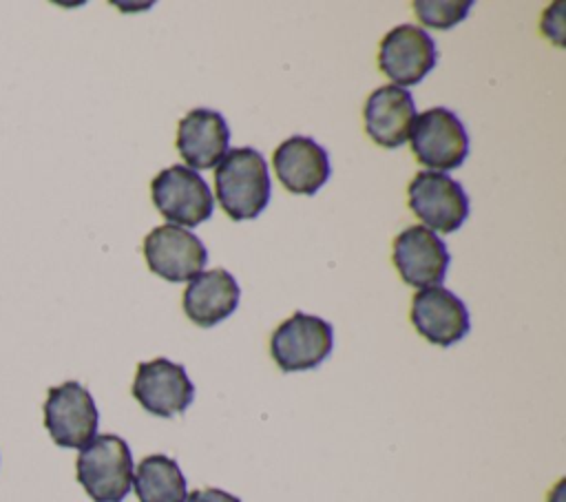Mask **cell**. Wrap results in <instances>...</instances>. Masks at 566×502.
Here are the masks:
<instances>
[{"label": "cell", "mask_w": 566, "mask_h": 502, "mask_svg": "<svg viewBox=\"0 0 566 502\" xmlns=\"http://www.w3.org/2000/svg\"><path fill=\"white\" fill-rule=\"evenodd\" d=\"M409 316L416 332L438 347H451L469 332L467 305L442 285L418 290Z\"/></svg>", "instance_id": "8fae6325"}, {"label": "cell", "mask_w": 566, "mask_h": 502, "mask_svg": "<svg viewBox=\"0 0 566 502\" xmlns=\"http://www.w3.org/2000/svg\"><path fill=\"white\" fill-rule=\"evenodd\" d=\"M394 265L411 287H431L440 283L449 268V250L440 237L424 228L411 226L394 239Z\"/></svg>", "instance_id": "7c38bea8"}, {"label": "cell", "mask_w": 566, "mask_h": 502, "mask_svg": "<svg viewBox=\"0 0 566 502\" xmlns=\"http://www.w3.org/2000/svg\"><path fill=\"white\" fill-rule=\"evenodd\" d=\"M228 144L230 128L219 111L195 108L179 119L177 150L195 172L217 166L228 153Z\"/></svg>", "instance_id": "4fadbf2b"}, {"label": "cell", "mask_w": 566, "mask_h": 502, "mask_svg": "<svg viewBox=\"0 0 566 502\" xmlns=\"http://www.w3.org/2000/svg\"><path fill=\"white\" fill-rule=\"evenodd\" d=\"M150 192L164 219H168L172 226L177 223L179 228H195L203 223L210 219L214 208V199L206 179L181 164L159 170L150 184Z\"/></svg>", "instance_id": "5b68a950"}, {"label": "cell", "mask_w": 566, "mask_h": 502, "mask_svg": "<svg viewBox=\"0 0 566 502\" xmlns=\"http://www.w3.org/2000/svg\"><path fill=\"white\" fill-rule=\"evenodd\" d=\"M409 208L429 230L455 232L469 217V197L462 186L436 170H420L409 188Z\"/></svg>", "instance_id": "52a82bcc"}, {"label": "cell", "mask_w": 566, "mask_h": 502, "mask_svg": "<svg viewBox=\"0 0 566 502\" xmlns=\"http://www.w3.org/2000/svg\"><path fill=\"white\" fill-rule=\"evenodd\" d=\"M148 268L166 281H190L208 261V250L190 230L166 223L150 230L144 239Z\"/></svg>", "instance_id": "9c48e42d"}, {"label": "cell", "mask_w": 566, "mask_h": 502, "mask_svg": "<svg viewBox=\"0 0 566 502\" xmlns=\"http://www.w3.org/2000/svg\"><path fill=\"white\" fill-rule=\"evenodd\" d=\"M239 296L241 290L234 276L223 268H214L190 279L184 290V312L195 325L212 327L237 310Z\"/></svg>", "instance_id": "2e32d148"}, {"label": "cell", "mask_w": 566, "mask_h": 502, "mask_svg": "<svg viewBox=\"0 0 566 502\" xmlns=\"http://www.w3.org/2000/svg\"><path fill=\"white\" fill-rule=\"evenodd\" d=\"M334 347V327L325 318L294 312L270 336V354L283 372L318 367Z\"/></svg>", "instance_id": "277c9868"}, {"label": "cell", "mask_w": 566, "mask_h": 502, "mask_svg": "<svg viewBox=\"0 0 566 502\" xmlns=\"http://www.w3.org/2000/svg\"><path fill=\"white\" fill-rule=\"evenodd\" d=\"M133 396L148 414L170 418L188 409L195 398V385L181 365L168 358H153L137 365Z\"/></svg>", "instance_id": "ba28073f"}, {"label": "cell", "mask_w": 566, "mask_h": 502, "mask_svg": "<svg viewBox=\"0 0 566 502\" xmlns=\"http://www.w3.org/2000/svg\"><path fill=\"white\" fill-rule=\"evenodd\" d=\"M75 475L93 502H122L133 487V456L115 433L95 436L80 449Z\"/></svg>", "instance_id": "7a4b0ae2"}, {"label": "cell", "mask_w": 566, "mask_h": 502, "mask_svg": "<svg viewBox=\"0 0 566 502\" xmlns=\"http://www.w3.org/2000/svg\"><path fill=\"white\" fill-rule=\"evenodd\" d=\"M365 130L367 135L385 148L402 146L416 122L413 97L400 86H380L365 102Z\"/></svg>", "instance_id": "9a60e30c"}, {"label": "cell", "mask_w": 566, "mask_h": 502, "mask_svg": "<svg viewBox=\"0 0 566 502\" xmlns=\"http://www.w3.org/2000/svg\"><path fill=\"white\" fill-rule=\"evenodd\" d=\"M99 414L93 396L75 380L51 387L44 400V427L55 445L82 449L97 433Z\"/></svg>", "instance_id": "8992f818"}, {"label": "cell", "mask_w": 566, "mask_h": 502, "mask_svg": "<svg viewBox=\"0 0 566 502\" xmlns=\"http://www.w3.org/2000/svg\"><path fill=\"white\" fill-rule=\"evenodd\" d=\"M133 489L139 502H186V478L179 464L164 456H146L133 471Z\"/></svg>", "instance_id": "e0dca14e"}, {"label": "cell", "mask_w": 566, "mask_h": 502, "mask_svg": "<svg viewBox=\"0 0 566 502\" xmlns=\"http://www.w3.org/2000/svg\"><path fill=\"white\" fill-rule=\"evenodd\" d=\"M409 139L416 159L436 172L460 168L469 155V135L460 117L442 106L416 115Z\"/></svg>", "instance_id": "3957f363"}, {"label": "cell", "mask_w": 566, "mask_h": 502, "mask_svg": "<svg viewBox=\"0 0 566 502\" xmlns=\"http://www.w3.org/2000/svg\"><path fill=\"white\" fill-rule=\"evenodd\" d=\"M272 164L283 188L296 195H314L329 179L327 150L305 135L285 139L274 150Z\"/></svg>", "instance_id": "5bb4252c"}, {"label": "cell", "mask_w": 566, "mask_h": 502, "mask_svg": "<svg viewBox=\"0 0 566 502\" xmlns=\"http://www.w3.org/2000/svg\"><path fill=\"white\" fill-rule=\"evenodd\" d=\"M436 42L413 24L394 27L378 46L380 71L400 88L418 84L436 66Z\"/></svg>", "instance_id": "30bf717a"}, {"label": "cell", "mask_w": 566, "mask_h": 502, "mask_svg": "<svg viewBox=\"0 0 566 502\" xmlns=\"http://www.w3.org/2000/svg\"><path fill=\"white\" fill-rule=\"evenodd\" d=\"M186 502H241L237 495L221 491V489H197L190 495H186Z\"/></svg>", "instance_id": "d6986e66"}, {"label": "cell", "mask_w": 566, "mask_h": 502, "mask_svg": "<svg viewBox=\"0 0 566 502\" xmlns=\"http://www.w3.org/2000/svg\"><path fill=\"white\" fill-rule=\"evenodd\" d=\"M471 9V0H416L413 11L424 27L451 29L460 24Z\"/></svg>", "instance_id": "ac0fdd59"}, {"label": "cell", "mask_w": 566, "mask_h": 502, "mask_svg": "<svg viewBox=\"0 0 566 502\" xmlns=\"http://www.w3.org/2000/svg\"><path fill=\"white\" fill-rule=\"evenodd\" d=\"M214 192L223 212L234 221L254 219L270 201V175L254 148H230L214 170Z\"/></svg>", "instance_id": "6da1fadb"}]
</instances>
